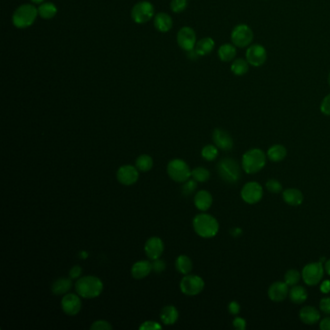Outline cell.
Instances as JSON below:
<instances>
[{
  "label": "cell",
  "instance_id": "6da1fadb",
  "mask_svg": "<svg viewBox=\"0 0 330 330\" xmlns=\"http://www.w3.org/2000/svg\"><path fill=\"white\" fill-rule=\"evenodd\" d=\"M75 287L77 293L81 297L95 298L102 293L104 285L98 277L88 275L85 277H80L75 284Z\"/></svg>",
  "mask_w": 330,
  "mask_h": 330
},
{
  "label": "cell",
  "instance_id": "7a4b0ae2",
  "mask_svg": "<svg viewBox=\"0 0 330 330\" xmlns=\"http://www.w3.org/2000/svg\"><path fill=\"white\" fill-rule=\"evenodd\" d=\"M195 231L203 238L214 237L219 231V223L213 216L207 213L198 214L193 220Z\"/></svg>",
  "mask_w": 330,
  "mask_h": 330
},
{
  "label": "cell",
  "instance_id": "3957f363",
  "mask_svg": "<svg viewBox=\"0 0 330 330\" xmlns=\"http://www.w3.org/2000/svg\"><path fill=\"white\" fill-rule=\"evenodd\" d=\"M217 172L224 181L230 184L238 182L241 178V169L239 164L230 157L222 159L218 163Z\"/></svg>",
  "mask_w": 330,
  "mask_h": 330
},
{
  "label": "cell",
  "instance_id": "277c9868",
  "mask_svg": "<svg viewBox=\"0 0 330 330\" xmlns=\"http://www.w3.org/2000/svg\"><path fill=\"white\" fill-rule=\"evenodd\" d=\"M266 164V154L258 148L248 150L242 157V169L245 172L253 174L261 171Z\"/></svg>",
  "mask_w": 330,
  "mask_h": 330
},
{
  "label": "cell",
  "instance_id": "5b68a950",
  "mask_svg": "<svg viewBox=\"0 0 330 330\" xmlns=\"http://www.w3.org/2000/svg\"><path fill=\"white\" fill-rule=\"evenodd\" d=\"M38 15V9L31 4L20 6L13 15V24L18 29H27L33 25Z\"/></svg>",
  "mask_w": 330,
  "mask_h": 330
},
{
  "label": "cell",
  "instance_id": "8992f818",
  "mask_svg": "<svg viewBox=\"0 0 330 330\" xmlns=\"http://www.w3.org/2000/svg\"><path fill=\"white\" fill-rule=\"evenodd\" d=\"M168 174L172 180L184 183L192 176V171L182 159H173L168 164Z\"/></svg>",
  "mask_w": 330,
  "mask_h": 330
},
{
  "label": "cell",
  "instance_id": "52a82bcc",
  "mask_svg": "<svg viewBox=\"0 0 330 330\" xmlns=\"http://www.w3.org/2000/svg\"><path fill=\"white\" fill-rule=\"evenodd\" d=\"M324 266L322 262H311L303 267L301 276L303 281L308 286H316L319 284L323 278Z\"/></svg>",
  "mask_w": 330,
  "mask_h": 330
},
{
  "label": "cell",
  "instance_id": "ba28073f",
  "mask_svg": "<svg viewBox=\"0 0 330 330\" xmlns=\"http://www.w3.org/2000/svg\"><path fill=\"white\" fill-rule=\"evenodd\" d=\"M204 288V281L198 275H185L180 282V289L186 295H197Z\"/></svg>",
  "mask_w": 330,
  "mask_h": 330
},
{
  "label": "cell",
  "instance_id": "9c48e42d",
  "mask_svg": "<svg viewBox=\"0 0 330 330\" xmlns=\"http://www.w3.org/2000/svg\"><path fill=\"white\" fill-rule=\"evenodd\" d=\"M254 38L253 31L246 25L235 27L231 32V41L235 47L245 48L252 43Z\"/></svg>",
  "mask_w": 330,
  "mask_h": 330
},
{
  "label": "cell",
  "instance_id": "30bf717a",
  "mask_svg": "<svg viewBox=\"0 0 330 330\" xmlns=\"http://www.w3.org/2000/svg\"><path fill=\"white\" fill-rule=\"evenodd\" d=\"M131 15L135 23L144 24L150 21L154 15L153 5L148 1L139 2L133 7Z\"/></svg>",
  "mask_w": 330,
  "mask_h": 330
},
{
  "label": "cell",
  "instance_id": "8fae6325",
  "mask_svg": "<svg viewBox=\"0 0 330 330\" xmlns=\"http://www.w3.org/2000/svg\"><path fill=\"white\" fill-rule=\"evenodd\" d=\"M240 195L245 202L249 204H255L262 199L263 189L258 182L251 181L242 187Z\"/></svg>",
  "mask_w": 330,
  "mask_h": 330
},
{
  "label": "cell",
  "instance_id": "7c38bea8",
  "mask_svg": "<svg viewBox=\"0 0 330 330\" xmlns=\"http://www.w3.org/2000/svg\"><path fill=\"white\" fill-rule=\"evenodd\" d=\"M267 59V53L261 45H253L246 52V60L252 66L258 67L264 64Z\"/></svg>",
  "mask_w": 330,
  "mask_h": 330
},
{
  "label": "cell",
  "instance_id": "4fadbf2b",
  "mask_svg": "<svg viewBox=\"0 0 330 330\" xmlns=\"http://www.w3.org/2000/svg\"><path fill=\"white\" fill-rule=\"evenodd\" d=\"M82 305L83 303L81 296L75 293H66L61 300L62 310L68 316H76L79 314L82 309Z\"/></svg>",
  "mask_w": 330,
  "mask_h": 330
},
{
  "label": "cell",
  "instance_id": "5bb4252c",
  "mask_svg": "<svg viewBox=\"0 0 330 330\" xmlns=\"http://www.w3.org/2000/svg\"><path fill=\"white\" fill-rule=\"evenodd\" d=\"M116 178L122 185H133L139 179V170L131 165L122 166L116 172Z\"/></svg>",
  "mask_w": 330,
  "mask_h": 330
},
{
  "label": "cell",
  "instance_id": "9a60e30c",
  "mask_svg": "<svg viewBox=\"0 0 330 330\" xmlns=\"http://www.w3.org/2000/svg\"><path fill=\"white\" fill-rule=\"evenodd\" d=\"M196 33L191 28H182L177 34V43L180 48L186 52L195 49L197 44Z\"/></svg>",
  "mask_w": 330,
  "mask_h": 330
},
{
  "label": "cell",
  "instance_id": "2e32d148",
  "mask_svg": "<svg viewBox=\"0 0 330 330\" xmlns=\"http://www.w3.org/2000/svg\"><path fill=\"white\" fill-rule=\"evenodd\" d=\"M144 252L150 259L159 258L164 252V242L158 236L150 237L144 245Z\"/></svg>",
  "mask_w": 330,
  "mask_h": 330
},
{
  "label": "cell",
  "instance_id": "e0dca14e",
  "mask_svg": "<svg viewBox=\"0 0 330 330\" xmlns=\"http://www.w3.org/2000/svg\"><path fill=\"white\" fill-rule=\"evenodd\" d=\"M288 285L286 282H275L268 288V296L274 302L284 301L289 292Z\"/></svg>",
  "mask_w": 330,
  "mask_h": 330
},
{
  "label": "cell",
  "instance_id": "ac0fdd59",
  "mask_svg": "<svg viewBox=\"0 0 330 330\" xmlns=\"http://www.w3.org/2000/svg\"><path fill=\"white\" fill-rule=\"evenodd\" d=\"M212 138L216 146L224 151H229L233 147V140L230 134L225 130H214Z\"/></svg>",
  "mask_w": 330,
  "mask_h": 330
},
{
  "label": "cell",
  "instance_id": "d6986e66",
  "mask_svg": "<svg viewBox=\"0 0 330 330\" xmlns=\"http://www.w3.org/2000/svg\"><path fill=\"white\" fill-rule=\"evenodd\" d=\"M299 317L302 322L305 324L313 325L319 322L320 320V314L318 310H316L313 306H305L303 307L299 312Z\"/></svg>",
  "mask_w": 330,
  "mask_h": 330
},
{
  "label": "cell",
  "instance_id": "ffe728a7",
  "mask_svg": "<svg viewBox=\"0 0 330 330\" xmlns=\"http://www.w3.org/2000/svg\"><path fill=\"white\" fill-rule=\"evenodd\" d=\"M194 202L196 207L201 210V211H206L208 210L213 202V198L211 196V194L206 191V190H201L199 191L194 199Z\"/></svg>",
  "mask_w": 330,
  "mask_h": 330
},
{
  "label": "cell",
  "instance_id": "44dd1931",
  "mask_svg": "<svg viewBox=\"0 0 330 330\" xmlns=\"http://www.w3.org/2000/svg\"><path fill=\"white\" fill-rule=\"evenodd\" d=\"M152 271V263L148 260H140L134 263L131 273L135 279H144Z\"/></svg>",
  "mask_w": 330,
  "mask_h": 330
},
{
  "label": "cell",
  "instance_id": "7402d4cb",
  "mask_svg": "<svg viewBox=\"0 0 330 330\" xmlns=\"http://www.w3.org/2000/svg\"><path fill=\"white\" fill-rule=\"evenodd\" d=\"M283 199L286 203L291 206H298L303 202L304 197L300 190L289 188L283 192Z\"/></svg>",
  "mask_w": 330,
  "mask_h": 330
},
{
  "label": "cell",
  "instance_id": "603a6c76",
  "mask_svg": "<svg viewBox=\"0 0 330 330\" xmlns=\"http://www.w3.org/2000/svg\"><path fill=\"white\" fill-rule=\"evenodd\" d=\"M178 316H179V314H178L177 309L172 305L164 307L161 312V320L166 325H171V324L175 323L176 320L178 319Z\"/></svg>",
  "mask_w": 330,
  "mask_h": 330
},
{
  "label": "cell",
  "instance_id": "cb8c5ba5",
  "mask_svg": "<svg viewBox=\"0 0 330 330\" xmlns=\"http://www.w3.org/2000/svg\"><path fill=\"white\" fill-rule=\"evenodd\" d=\"M154 27L161 32H168L172 29V18L166 13H159L155 16Z\"/></svg>",
  "mask_w": 330,
  "mask_h": 330
},
{
  "label": "cell",
  "instance_id": "d4e9b609",
  "mask_svg": "<svg viewBox=\"0 0 330 330\" xmlns=\"http://www.w3.org/2000/svg\"><path fill=\"white\" fill-rule=\"evenodd\" d=\"M72 287V281L68 278H59L54 282L52 286L53 293L57 295H62L68 293Z\"/></svg>",
  "mask_w": 330,
  "mask_h": 330
},
{
  "label": "cell",
  "instance_id": "484cf974",
  "mask_svg": "<svg viewBox=\"0 0 330 330\" xmlns=\"http://www.w3.org/2000/svg\"><path fill=\"white\" fill-rule=\"evenodd\" d=\"M287 156V149L285 146L281 144H274L272 145L268 151H267V157L275 163L281 162Z\"/></svg>",
  "mask_w": 330,
  "mask_h": 330
},
{
  "label": "cell",
  "instance_id": "4316f807",
  "mask_svg": "<svg viewBox=\"0 0 330 330\" xmlns=\"http://www.w3.org/2000/svg\"><path fill=\"white\" fill-rule=\"evenodd\" d=\"M288 296H289V299L293 303L302 304V303L306 301V299L308 297V294H307V291H306V289L304 288V287L299 286V285H295V286H292L291 288L289 289Z\"/></svg>",
  "mask_w": 330,
  "mask_h": 330
},
{
  "label": "cell",
  "instance_id": "83f0119b",
  "mask_svg": "<svg viewBox=\"0 0 330 330\" xmlns=\"http://www.w3.org/2000/svg\"><path fill=\"white\" fill-rule=\"evenodd\" d=\"M214 46H215V43L211 38H203V39H201L198 43L196 44L195 51L197 52V54L200 57L201 56L203 57V56H206V55L210 54L213 51Z\"/></svg>",
  "mask_w": 330,
  "mask_h": 330
},
{
  "label": "cell",
  "instance_id": "f1b7e54d",
  "mask_svg": "<svg viewBox=\"0 0 330 330\" xmlns=\"http://www.w3.org/2000/svg\"><path fill=\"white\" fill-rule=\"evenodd\" d=\"M219 58L224 62H230L236 56V49L234 45L225 44L220 47L218 51Z\"/></svg>",
  "mask_w": 330,
  "mask_h": 330
},
{
  "label": "cell",
  "instance_id": "f546056e",
  "mask_svg": "<svg viewBox=\"0 0 330 330\" xmlns=\"http://www.w3.org/2000/svg\"><path fill=\"white\" fill-rule=\"evenodd\" d=\"M175 267L177 269V271L187 275L192 271L193 269V262L191 260V258H189L188 256L185 255H181L178 258H176L175 261Z\"/></svg>",
  "mask_w": 330,
  "mask_h": 330
},
{
  "label": "cell",
  "instance_id": "4dcf8cb0",
  "mask_svg": "<svg viewBox=\"0 0 330 330\" xmlns=\"http://www.w3.org/2000/svg\"><path fill=\"white\" fill-rule=\"evenodd\" d=\"M58 13V8L55 4L51 2H45L42 3L38 8V14L45 20L53 19Z\"/></svg>",
  "mask_w": 330,
  "mask_h": 330
},
{
  "label": "cell",
  "instance_id": "1f68e13d",
  "mask_svg": "<svg viewBox=\"0 0 330 330\" xmlns=\"http://www.w3.org/2000/svg\"><path fill=\"white\" fill-rule=\"evenodd\" d=\"M230 69H231V72L233 73L234 75L243 76L249 70V63L245 59L238 58V59L233 61V63L231 64Z\"/></svg>",
  "mask_w": 330,
  "mask_h": 330
},
{
  "label": "cell",
  "instance_id": "d6a6232c",
  "mask_svg": "<svg viewBox=\"0 0 330 330\" xmlns=\"http://www.w3.org/2000/svg\"><path fill=\"white\" fill-rule=\"evenodd\" d=\"M153 167V160L149 155H141L136 161V168L141 172H148Z\"/></svg>",
  "mask_w": 330,
  "mask_h": 330
},
{
  "label": "cell",
  "instance_id": "836d02e7",
  "mask_svg": "<svg viewBox=\"0 0 330 330\" xmlns=\"http://www.w3.org/2000/svg\"><path fill=\"white\" fill-rule=\"evenodd\" d=\"M192 177L197 182H205L210 178V172L203 167H198L192 171Z\"/></svg>",
  "mask_w": 330,
  "mask_h": 330
},
{
  "label": "cell",
  "instance_id": "e575fe53",
  "mask_svg": "<svg viewBox=\"0 0 330 330\" xmlns=\"http://www.w3.org/2000/svg\"><path fill=\"white\" fill-rule=\"evenodd\" d=\"M201 156L206 161H214L218 157V147L216 145H205L201 150Z\"/></svg>",
  "mask_w": 330,
  "mask_h": 330
},
{
  "label": "cell",
  "instance_id": "d590c367",
  "mask_svg": "<svg viewBox=\"0 0 330 330\" xmlns=\"http://www.w3.org/2000/svg\"><path fill=\"white\" fill-rule=\"evenodd\" d=\"M301 273L296 269H289L285 274V282L289 287L295 286L298 284L301 278Z\"/></svg>",
  "mask_w": 330,
  "mask_h": 330
},
{
  "label": "cell",
  "instance_id": "8d00e7d4",
  "mask_svg": "<svg viewBox=\"0 0 330 330\" xmlns=\"http://www.w3.org/2000/svg\"><path fill=\"white\" fill-rule=\"evenodd\" d=\"M198 187V182L195 179H188L182 185V194L185 197L193 195Z\"/></svg>",
  "mask_w": 330,
  "mask_h": 330
},
{
  "label": "cell",
  "instance_id": "74e56055",
  "mask_svg": "<svg viewBox=\"0 0 330 330\" xmlns=\"http://www.w3.org/2000/svg\"><path fill=\"white\" fill-rule=\"evenodd\" d=\"M265 187L270 193H273V194L281 193V191L283 190V186H282L281 182L277 179H269L268 181H266Z\"/></svg>",
  "mask_w": 330,
  "mask_h": 330
},
{
  "label": "cell",
  "instance_id": "f35d334b",
  "mask_svg": "<svg viewBox=\"0 0 330 330\" xmlns=\"http://www.w3.org/2000/svg\"><path fill=\"white\" fill-rule=\"evenodd\" d=\"M187 7V0H172L171 8L174 13H181Z\"/></svg>",
  "mask_w": 330,
  "mask_h": 330
},
{
  "label": "cell",
  "instance_id": "ab89813d",
  "mask_svg": "<svg viewBox=\"0 0 330 330\" xmlns=\"http://www.w3.org/2000/svg\"><path fill=\"white\" fill-rule=\"evenodd\" d=\"M90 329L111 330L113 329V326L111 325V323L109 321L104 320V319H99V320H96L92 323V325L90 326Z\"/></svg>",
  "mask_w": 330,
  "mask_h": 330
},
{
  "label": "cell",
  "instance_id": "60d3db41",
  "mask_svg": "<svg viewBox=\"0 0 330 330\" xmlns=\"http://www.w3.org/2000/svg\"><path fill=\"white\" fill-rule=\"evenodd\" d=\"M152 263V270L155 273L163 272L166 269V262L160 258L153 259Z\"/></svg>",
  "mask_w": 330,
  "mask_h": 330
},
{
  "label": "cell",
  "instance_id": "b9f144b4",
  "mask_svg": "<svg viewBox=\"0 0 330 330\" xmlns=\"http://www.w3.org/2000/svg\"><path fill=\"white\" fill-rule=\"evenodd\" d=\"M161 328H162V325L153 320H146L140 326L141 330H157L161 329Z\"/></svg>",
  "mask_w": 330,
  "mask_h": 330
},
{
  "label": "cell",
  "instance_id": "7bdbcfd3",
  "mask_svg": "<svg viewBox=\"0 0 330 330\" xmlns=\"http://www.w3.org/2000/svg\"><path fill=\"white\" fill-rule=\"evenodd\" d=\"M232 325L235 329L245 330L247 326V322L243 317L236 316V317H234V319L232 321Z\"/></svg>",
  "mask_w": 330,
  "mask_h": 330
},
{
  "label": "cell",
  "instance_id": "ee69618b",
  "mask_svg": "<svg viewBox=\"0 0 330 330\" xmlns=\"http://www.w3.org/2000/svg\"><path fill=\"white\" fill-rule=\"evenodd\" d=\"M320 111L323 115H329L330 116V94H328L321 102Z\"/></svg>",
  "mask_w": 330,
  "mask_h": 330
},
{
  "label": "cell",
  "instance_id": "f6af8a7d",
  "mask_svg": "<svg viewBox=\"0 0 330 330\" xmlns=\"http://www.w3.org/2000/svg\"><path fill=\"white\" fill-rule=\"evenodd\" d=\"M319 309L326 315H330V297H324L319 302Z\"/></svg>",
  "mask_w": 330,
  "mask_h": 330
},
{
  "label": "cell",
  "instance_id": "bcb514c9",
  "mask_svg": "<svg viewBox=\"0 0 330 330\" xmlns=\"http://www.w3.org/2000/svg\"><path fill=\"white\" fill-rule=\"evenodd\" d=\"M228 308H229V311H230V314L231 315H234V316L238 315L240 313V310H241V307H240L239 303L236 301L230 302L229 306H228Z\"/></svg>",
  "mask_w": 330,
  "mask_h": 330
},
{
  "label": "cell",
  "instance_id": "7dc6e473",
  "mask_svg": "<svg viewBox=\"0 0 330 330\" xmlns=\"http://www.w3.org/2000/svg\"><path fill=\"white\" fill-rule=\"evenodd\" d=\"M82 273H83L82 267L80 265H75V266H73L72 269L70 270L69 275L72 279H79L81 277Z\"/></svg>",
  "mask_w": 330,
  "mask_h": 330
},
{
  "label": "cell",
  "instance_id": "c3c4849f",
  "mask_svg": "<svg viewBox=\"0 0 330 330\" xmlns=\"http://www.w3.org/2000/svg\"><path fill=\"white\" fill-rule=\"evenodd\" d=\"M319 328L321 330H330V316H326L319 320Z\"/></svg>",
  "mask_w": 330,
  "mask_h": 330
},
{
  "label": "cell",
  "instance_id": "681fc988",
  "mask_svg": "<svg viewBox=\"0 0 330 330\" xmlns=\"http://www.w3.org/2000/svg\"><path fill=\"white\" fill-rule=\"evenodd\" d=\"M320 291L323 293H329L330 292V281L325 280L320 284Z\"/></svg>",
  "mask_w": 330,
  "mask_h": 330
},
{
  "label": "cell",
  "instance_id": "f907efd6",
  "mask_svg": "<svg viewBox=\"0 0 330 330\" xmlns=\"http://www.w3.org/2000/svg\"><path fill=\"white\" fill-rule=\"evenodd\" d=\"M230 233H231V235L233 237H238V236H240L242 234V230H241V229H239V228H234V229L231 230Z\"/></svg>",
  "mask_w": 330,
  "mask_h": 330
},
{
  "label": "cell",
  "instance_id": "816d5d0a",
  "mask_svg": "<svg viewBox=\"0 0 330 330\" xmlns=\"http://www.w3.org/2000/svg\"><path fill=\"white\" fill-rule=\"evenodd\" d=\"M324 270H325V272L327 273L328 275H330V258L326 260V262L324 264Z\"/></svg>",
  "mask_w": 330,
  "mask_h": 330
},
{
  "label": "cell",
  "instance_id": "f5cc1de1",
  "mask_svg": "<svg viewBox=\"0 0 330 330\" xmlns=\"http://www.w3.org/2000/svg\"><path fill=\"white\" fill-rule=\"evenodd\" d=\"M80 255H81V256H82V257H83V258H86V257H87V254H86V252H82V253H81Z\"/></svg>",
  "mask_w": 330,
  "mask_h": 330
},
{
  "label": "cell",
  "instance_id": "db71d44e",
  "mask_svg": "<svg viewBox=\"0 0 330 330\" xmlns=\"http://www.w3.org/2000/svg\"><path fill=\"white\" fill-rule=\"evenodd\" d=\"M31 1H33L34 3H42L44 0H31Z\"/></svg>",
  "mask_w": 330,
  "mask_h": 330
},
{
  "label": "cell",
  "instance_id": "11a10c76",
  "mask_svg": "<svg viewBox=\"0 0 330 330\" xmlns=\"http://www.w3.org/2000/svg\"><path fill=\"white\" fill-rule=\"evenodd\" d=\"M328 82H329V85H330V74H329V79H328Z\"/></svg>",
  "mask_w": 330,
  "mask_h": 330
}]
</instances>
